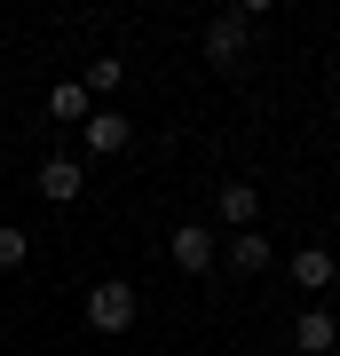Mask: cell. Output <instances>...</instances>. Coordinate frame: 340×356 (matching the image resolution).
I'll use <instances>...</instances> for the list:
<instances>
[{
	"instance_id": "cell-1",
	"label": "cell",
	"mask_w": 340,
	"mask_h": 356,
	"mask_svg": "<svg viewBox=\"0 0 340 356\" xmlns=\"http://www.w3.org/2000/svg\"><path fill=\"white\" fill-rule=\"evenodd\" d=\"M198 56H206L214 72H229V79H238V72L253 64V32L238 24V16H214V24H206V40H198Z\"/></svg>"
},
{
	"instance_id": "cell-9",
	"label": "cell",
	"mask_w": 340,
	"mask_h": 356,
	"mask_svg": "<svg viewBox=\"0 0 340 356\" xmlns=\"http://www.w3.org/2000/svg\"><path fill=\"white\" fill-rule=\"evenodd\" d=\"M127 135H135V127H127L119 111H103V103L88 111V127H79V143H88L95 159H119V151H127Z\"/></svg>"
},
{
	"instance_id": "cell-11",
	"label": "cell",
	"mask_w": 340,
	"mask_h": 356,
	"mask_svg": "<svg viewBox=\"0 0 340 356\" xmlns=\"http://www.w3.org/2000/svg\"><path fill=\"white\" fill-rule=\"evenodd\" d=\"M119 79H127V64H119V56H95V64L79 72V88H88V95L103 103V95H119Z\"/></svg>"
},
{
	"instance_id": "cell-10",
	"label": "cell",
	"mask_w": 340,
	"mask_h": 356,
	"mask_svg": "<svg viewBox=\"0 0 340 356\" xmlns=\"http://www.w3.org/2000/svg\"><path fill=\"white\" fill-rule=\"evenodd\" d=\"M88 111H95V95L79 88V79H56V88H48V119H63V127H88Z\"/></svg>"
},
{
	"instance_id": "cell-2",
	"label": "cell",
	"mask_w": 340,
	"mask_h": 356,
	"mask_svg": "<svg viewBox=\"0 0 340 356\" xmlns=\"http://www.w3.org/2000/svg\"><path fill=\"white\" fill-rule=\"evenodd\" d=\"M166 261H175L182 277H206V269L222 261V238H214V229H206V222H182L175 238H166Z\"/></svg>"
},
{
	"instance_id": "cell-3",
	"label": "cell",
	"mask_w": 340,
	"mask_h": 356,
	"mask_svg": "<svg viewBox=\"0 0 340 356\" xmlns=\"http://www.w3.org/2000/svg\"><path fill=\"white\" fill-rule=\"evenodd\" d=\"M135 309H143V301H135V285H127V277H103V285L88 293V325H95V332H127V325H135Z\"/></svg>"
},
{
	"instance_id": "cell-5",
	"label": "cell",
	"mask_w": 340,
	"mask_h": 356,
	"mask_svg": "<svg viewBox=\"0 0 340 356\" xmlns=\"http://www.w3.org/2000/svg\"><path fill=\"white\" fill-rule=\"evenodd\" d=\"M32 191L48 198V206H72V198H88V166H79V159H40Z\"/></svg>"
},
{
	"instance_id": "cell-8",
	"label": "cell",
	"mask_w": 340,
	"mask_h": 356,
	"mask_svg": "<svg viewBox=\"0 0 340 356\" xmlns=\"http://www.w3.org/2000/svg\"><path fill=\"white\" fill-rule=\"evenodd\" d=\"M214 214H222V229H261V191L253 182H214Z\"/></svg>"
},
{
	"instance_id": "cell-7",
	"label": "cell",
	"mask_w": 340,
	"mask_h": 356,
	"mask_svg": "<svg viewBox=\"0 0 340 356\" xmlns=\"http://www.w3.org/2000/svg\"><path fill=\"white\" fill-rule=\"evenodd\" d=\"M285 277L301 285V293H316V301H325V293H332V277H340V261L325 254V245H301V254H285Z\"/></svg>"
},
{
	"instance_id": "cell-4",
	"label": "cell",
	"mask_w": 340,
	"mask_h": 356,
	"mask_svg": "<svg viewBox=\"0 0 340 356\" xmlns=\"http://www.w3.org/2000/svg\"><path fill=\"white\" fill-rule=\"evenodd\" d=\"M222 269L229 277H261V269H277V245H269L261 229H229L222 238Z\"/></svg>"
},
{
	"instance_id": "cell-12",
	"label": "cell",
	"mask_w": 340,
	"mask_h": 356,
	"mask_svg": "<svg viewBox=\"0 0 340 356\" xmlns=\"http://www.w3.org/2000/svg\"><path fill=\"white\" fill-rule=\"evenodd\" d=\"M24 261H32V238L16 222H0V269H24Z\"/></svg>"
},
{
	"instance_id": "cell-6",
	"label": "cell",
	"mask_w": 340,
	"mask_h": 356,
	"mask_svg": "<svg viewBox=\"0 0 340 356\" xmlns=\"http://www.w3.org/2000/svg\"><path fill=\"white\" fill-rule=\"evenodd\" d=\"M293 348H301V356H332L340 348V317H332L325 301H309L301 317H293Z\"/></svg>"
}]
</instances>
